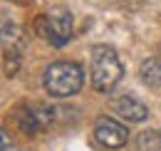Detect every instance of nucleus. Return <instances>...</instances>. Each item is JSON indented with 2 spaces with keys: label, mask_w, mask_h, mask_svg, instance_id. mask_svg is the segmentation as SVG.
I'll return each mask as SVG.
<instances>
[{
  "label": "nucleus",
  "mask_w": 161,
  "mask_h": 151,
  "mask_svg": "<svg viewBox=\"0 0 161 151\" xmlns=\"http://www.w3.org/2000/svg\"><path fill=\"white\" fill-rule=\"evenodd\" d=\"M124 77L119 55L109 47V45H94L92 47V59H89V79H92V89L109 94Z\"/></svg>",
  "instance_id": "nucleus-1"
},
{
  "label": "nucleus",
  "mask_w": 161,
  "mask_h": 151,
  "mask_svg": "<svg viewBox=\"0 0 161 151\" xmlns=\"http://www.w3.org/2000/svg\"><path fill=\"white\" fill-rule=\"evenodd\" d=\"M82 84H84V70H82V64L67 62V59L52 62L45 70V75H42L45 92L50 97H55V99H67V97L77 94L82 89Z\"/></svg>",
  "instance_id": "nucleus-2"
},
{
  "label": "nucleus",
  "mask_w": 161,
  "mask_h": 151,
  "mask_svg": "<svg viewBox=\"0 0 161 151\" xmlns=\"http://www.w3.org/2000/svg\"><path fill=\"white\" fill-rule=\"evenodd\" d=\"M72 30H75V20L72 15L64 10V8H57L47 15V42L52 47H64L69 40H72Z\"/></svg>",
  "instance_id": "nucleus-3"
},
{
  "label": "nucleus",
  "mask_w": 161,
  "mask_h": 151,
  "mask_svg": "<svg viewBox=\"0 0 161 151\" xmlns=\"http://www.w3.org/2000/svg\"><path fill=\"white\" fill-rule=\"evenodd\" d=\"M94 139L107 149H121L129 141V129L119 121L109 119V116H102L94 126Z\"/></svg>",
  "instance_id": "nucleus-4"
},
{
  "label": "nucleus",
  "mask_w": 161,
  "mask_h": 151,
  "mask_svg": "<svg viewBox=\"0 0 161 151\" xmlns=\"http://www.w3.org/2000/svg\"><path fill=\"white\" fill-rule=\"evenodd\" d=\"M109 107H112V112L117 114L119 119L129 121V124H141V121L149 119V109L141 104L139 99H134V97H119V99H112Z\"/></svg>",
  "instance_id": "nucleus-5"
},
{
  "label": "nucleus",
  "mask_w": 161,
  "mask_h": 151,
  "mask_svg": "<svg viewBox=\"0 0 161 151\" xmlns=\"http://www.w3.org/2000/svg\"><path fill=\"white\" fill-rule=\"evenodd\" d=\"M139 75L141 79L149 84V87H161V62L159 59H154V57H149V59H144L139 67Z\"/></svg>",
  "instance_id": "nucleus-6"
},
{
  "label": "nucleus",
  "mask_w": 161,
  "mask_h": 151,
  "mask_svg": "<svg viewBox=\"0 0 161 151\" xmlns=\"http://www.w3.org/2000/svg\"><path fill=\"white\" fill-rule=\"evenodd\" d=\"M18 124H20L22 134H27V136H32V134H37L42 129L40 119H37V114H35L32 107H20L18 109Z\"/></svg>",
  "instance_id": "nucleus-7"
},
{
  "label": "nucleus",
  "mask_w": 161,
  "mask_h": 151,
  "mask_svg": "<svg viewBox=\"0 0 161 151\" xmlns=\"http://www.w3.org/2000/svg\"><path fill=\"white\" fill-rule=\"evenodd\" d=\"M136 151H161V131L146 129L136 136Z\"/></svg>",
  "instance_id": "nucleus-8"
},
{
  "label": "nucleus",
  "mask_w": 161,
  "mask_h": 151,
  "mask_svg": "<svg viewBox=\"0 0 161 151\" xmlns=\"http://www.w3.org/2000/svg\"><path fill=\"white\" fill-rule=\"evenodd\" d=\"M18 67H20V57H18V52H8L5 50V75L8 77H13L15 72H18Z\"/></svg>",
  "instance_id": "nucleus-9"
},
{
  "label": "nucleus",
  "mask_w": 161,
  "mask_h": 151,
  "mask_svg": "<svg viewBox=\"0 0 161 151\" xmlns=\"http://www.w3.org/2000/svg\"><path fill=\"white\" fill-rule=\"evenodd\" d=\"M3 151H18L13 144H10V136H8L5 131H3Z\"/></svg>",
  "instance_id": "nucleus-10"
},
{
  "label": "nucleus",
  "mask_w": 161,
  "mask_h": 151,
  "mask_svg": "<svg viewBox=\"0 0 161 151\" xmlns=\"http://www.w3.org/2000/svg\"><path fill=\"white\" fill-rule=\"evenodd\" d=\"M18 3H22V5H25V3H27V0H18Z\"/></svg>",
  "instance_id": "nucleus-11"
}]
</instances>
